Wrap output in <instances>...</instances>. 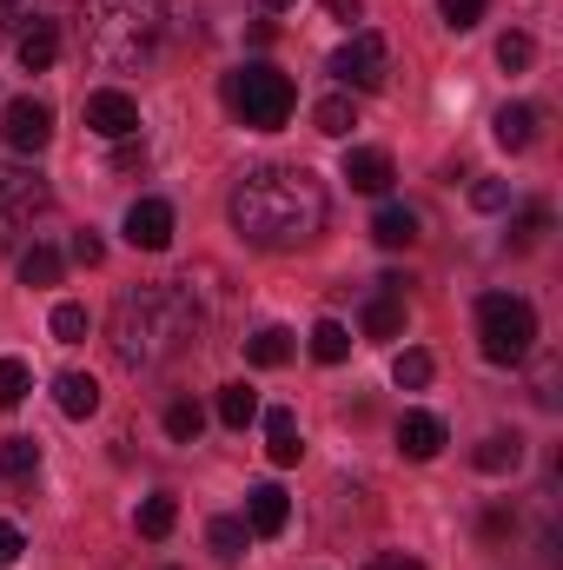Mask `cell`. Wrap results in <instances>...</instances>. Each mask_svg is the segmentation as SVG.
<instances>
[{
    "label": "cell",
    "mask_w": 563,
    "mask_h": 570,
    "mask_svg": "<svg viewBox=\"0 0 563 570\" xmlns=\"http://www.w3.org/2000/svg\"><path fill=\"white\" fill-rule=\"evenodd\" d=\"M233 226L259 253L312 246L318 226H325V186H318V173H305V166H253L233 186Z\"/></svg>",
    "instance_id": "obj_1"
},
{
    "label": "cell",
    "mask_w": 563,
    "mask_h": 570,
    "mask_svg": "<svg viewBox=\"0 0 563 570\" xmlns=\"http://www.w3.org/2000/svg\"><path fill=\"white\" fill-rule=\"evenodd\" d=\"M199 325H206V318H199L186 279L140 285V292H120L113 325H107V345H113V358H120L127 372H159L172 352H186V345L199 338Z\"/></svg>",
    "instance_id": "obj_2"
},
{
    "label": "cell",
    "mask_w": 563,
    "mask_h": 570,
    "mask_svg": "<svg viewBox=\"0 0 563 570\" xmlns=\"http://www.w3.org/2000/svg\"><path fill=\"white\" fill-rule=\"evenodd\" d=\"M166 0H80V40L107 73H140L166 47Z\"/></svg>",
    "instance_id": "obj_3"
},
{
    "label": "cell",
    "mask_w": 563,
    "mask_h": 570,
    "mask_svg": "<svg viewBox=\"0 0 563 570\" xmlns=\"http://www.w3.org/2000/svg\"><path fill=\"white\" fill-rule=\"evenodd\" d=\"M477 352L491 365H524L537 352V312L517 292H484L477 298Z\"/></svg>",
    "instance_id": "obj_4"
},
{
    "label": "cell",
    "mask_w": 563,
    "mask_h": 570,
    "mask_svg": "<svg viewBox=\"0 0 563 570\" xmlns=\"http://www.w3.org/2000/svg\"><path fill=\"white\" fill-rule=\"evenodd\" d=\"M226 107H233L253 134H279L285 120H292V107H298V94H292V80H285L279 67L253 60V67L226 73Z\"/></svg>",
    "instance_id": "obj_5"
},
{
    "label": "cell",
    "mask_w": 563,
    "mask_h": 570,
    "mask_svg": "<svg viewBox=\"0 0 563 570\" xmlns=\"http://www.w3.org/2000/svg\"><path fill=\"white\" fill-rule=\"evenodd\" d=\"M332 73H338L345 87H358V94L385 87V73H392V47H385V33H352V40L332 53Z\"/></svg>",
    "instance_id": "obj_6"
},
{
    "label": "cell",
    "mask_w": 563,
    "mask_h": 570,
    "mask_svg": "<svg viewBox=\"0 0 563 570\" xmlns=\"http://www.w3.org/2000/svg\"><path fill=\"white\" fill-rule=\"evenodd\" d=\"M87 127L100 140H134L140 134V100L127 87H100V94H87Z\"/></svg>",
    "instance_id": "obj_7"
},
{
    "label": "cell",
    "mask_w": 563,
    "mask_h": 570,
    "mask_svg": "<svg viewBox=\"0 0 563 570\" xmlns=\"http://www.w3.org/2000/svg\"><path fill=\"white\" fill-rule=\"evenodd\" d=\"M0 134H7V153L33 159L40 146L53 140V114H47V100H7V114H0Z\"/></svg>",
    "instance_id": "obj_8"
},
{
    "label": "cell",
    "mask_w": 563,
    "mask_h": 570,
    "mask_svg": "<svg viewBox=\"0 0 563 570\" xmlns=\"http://www.w3.org/2000/svg\"><path fill=\"white\" fill-rule=\"evenodd\" d=\"M40 206H47V179H40L33 166H20V159H0V213L27 219V213H40Z\"/></svg>",
    "instance_id": "obj_9"
},
{
    "label": "cell",
    "mask_w": 563,
    "mask_h": 570,
    "mask_svg": "<svg viewBox=\"0 0 563 570\" xmlns=\"http://www.w3.org/2000/svg\"><path fill=\"white\" fill-rule=\"evenodd\" d=\"M127 239H134L140 253H166V246H172V206H166V199H134Z\"/></svg>",
    "instance_id": "obj_10"
},
{
    "label": "cell",
    "mask_w": 563,
    "mask_h": 570,
    "mask_svg": "<svg viewBox=\"0 0 563 570\" xmlns=\"http://www.w3.org/2000/svg\"><path fill=\"white\" fill-rule=\"evenodd\" d=\"M405 332V279L385 273L378 279V298L365 305V338H398Z\"/></svg>",
    "instance_id": "obj_11"
},
{
    "label": "cell",
    "mask_w": 563,
    "mask_h": 570,
    "mask_svg": "<svg viewBox=\"0 0 563 570\" xmlns=\"http://www.w3.org/2000/svg\"><path fill=\"white\" fill-rule=\"evenodd\" d=\"M444 444H451L444 419H431V412H405V419H398V451H405L412 464H431Z\"/></svg>",
    "instance_id": "obj_12"
},
{
    "label": "cell",
    "mask_w": 563,
    "mask_h": 570,
    "mask_svg": "<svg viewBox=\"0 0 563 570\" xmlns=\"http://www.w3.org/2000/svg\"><path fill=\"white\" fill-rule=\"evenodd\" d=\"M345 179L358 186V193H392V153H378V146H352L345 153Z\"/></svg>",
    "instance_id": "obj_13"
},
{
    "label": "cell",
    "mask_w": 563,
    "mask_h": 570,
    "mask_svg": "<svg viewBox=\"0 0 563 570\" xmlns=\"http://www.w3.org/2000/svg\"><path fill=\"white\" fill-rule=\"evenodd\" d=\"M53 60H60V27L33 13V20L20 27V67H27V73H47Z\"/></svg>",
    "instance_id": "obj_14"
},
{
    "label": "cell",
    "mask_w": 563,
    "mask_h": 570,
    "mask_svg": "<svg viewBox=\"0 0 563 570\" xmlns=\"http://www.w3.org/2000/svg\"><path fill=\"white\" fill-rule=\"evenodd\" d=\"M53 405H60L67 419H93V412H100V379H93V372H60V379H53Z\"/></svg>",
    "instance_id": "obj_15"
},
{
    "label": "cell",
    "mask_w": 563,
    "mask_h": 570,
    "mask_svg": "<svg viewBox=\"0 0 563 570\" xmlns=\"http://www.w3.org/2000/svg\"><path fill=\"white\" fill-rule=\"evenodd\" d=\"M285 518H292V504H285L279 484H259V491L246 498V531H253V538H279Z\"/></svg>",
    "instance_id": "obj_16"
},
{
    "label": "cell",
    "mask_w": 563,
    "mask_h": 570,
    "mask_svg": "<svg viewBox=\"0 0 563 570\" xmlns=\"http://www.w3.org/2000/svg\"><path fill=\"white\" fill-rule=\"evenodd\" d=\"M471 464H477L484 478H504V471H517V464H524V438H517V431H491V438L471 451Z\"/></svg>",
    "instance_id": "obj_17"
},
{
    "label": "cell",
    "mask_w": 563,
    "mask_h": 570,
    "mask_svg": "<svg viewBox=\"0 0 563 570\" xmlns=\"http://www.w3.org/2000/svg\"><path fill=\"white\" fill-rule=\"evenodd\" d=\"M372 239H378L385 253H405V246L418 239V213H412V206H378V219H372Z\"/></svg>",
    "instance_id": "obj_18"
},
{
    "label": "cell",
    "mask_w": 563,
    "mask_h": 570,
    "mask_svg": "<svg viewBox=\"0 0 563 570\" xmlns=\"http://www.w3.org/2000/svg\"><path fill=\"white\" fill-rule=\"evenodd\" d=\"M491 127H497V146L504 153H524V146L537 140V107H497Z\"/></svg>",
    "instance_id": "obj_19"
},
{
    "label": "cell",
    "mask_w": 563,
    "mask_h": 570,
    "mask_svg": "<svg viewBox=\"0 0 563 570\" xmlns=\"http://www.w3.org/2000/svg\"><path fill=\"white\" fill-rule=\"evenodd\" d=\"M266 451H273V464H298L305 458V444H298V419L292 412H266Z\"/></svg>",
    "instance_id": "obj_20"
},
{
    "label": "cell",
    "mask_w": 563,
    "mask_h": 570,
    "mask_svg": "<svg viewBox=\"0 0 563 570\" xmlns=\"http://www.w3.org/2000/svg\"><path fill=\"white\" fill-rule=\"evenodd\" d=\"M312 358H318V365H345V358H352V332H345L338 318H318V325H312Z\"/></svg>",
    "instance_id": "obj_21"
},
{
    "label": "cell",
    "mask_w": 563,
    "mask_h": 570,
    "mask_svg": "<svg viewBox=\"0 0 563 570\" xmlns=\"http://www.w3.org/2000/svg\"><path fill=\"white\" fill-rule=\"evenodd\" d=\"M246 358H253V365H266V372H273V365H285V358H292V332H285V325L253 332V338H246Z\"/></svg>",
    "instance_id": "obj_22"
},
{
    "label": "cell",
    "mask_w": 563,
    "mask_h": 570,
    "mask_svg": "<svg viewBox=\"0 0 563 570\" xmlns=\"http://www.w3.org/2000/svg\"><path fill=\"white\" fill-rule=\"evenodd\" d=\"M312 120H318V134H332V140H345V134L358 127V107H352L345 94H332V100H318V107H312Z\"/></svg>",
    "instance_id": "obj_23"
},
{
    "label": "cell",
    "mask_w": 563,
    "mask_h": 570,
    "mask_svg": "<svg viewBox=\"0 0 563 570\" xmlns=\"http://www.w3.org/2000/svg\"><path fill=\"white\" fill-rule=\"evenodd\" d=\"M0 471H7L13 484H27V478L40 471V444H33V438H7V444H0Z\"/></svg>",
    "instance_id": "obj_24"
},
{
    "label": "cell",
    "mask_w": 563,
    "mask_h": 570,
    "mask_svg": "<svg viewBox=\"0 0 563 570\" xmlns=\"http://www.w3.org/2000/svg\"><path fill=\"white\" fill-rule=\"evenodd\" d=\"M253 419H259V399H253V385H226V392H219V425L246 431Z\"/></svg>",
    "instance_id": "obj_25"
},
{
    "label": "cell",
    "mask_w": 563,
    "mask_h": 570,
    "mask_svg": "<svg viewBox=\"0 0 563 570\" xmlns=\"http://www.w3.org/2000/svg\"><path fill=\"white\" fill-rule=\"evenodd\" d=\"M179 524V504H172V491H159V498H146L140 504V538H166Z\"/></svg>",
    "instance_id": "obj_26"
},
{
    "label": "cell",
    "mask_w": 563,
    "mask_h": 570,
    "mask_svg": "<svg viewBox=\"0 0 563 570\" xmlns=\"http://www.w3.org/2000/svg\"><path fill=\"white\" fill-rule=\"evenodd\" d=\"M199 431H206V412H199L192 399H172V405H166V438H179V444H192Z\"/></svg>",
    "instance_id": "obj_27"
},
{
    "label": "cell",
    "mask_w": 563,
    "mask_h": 570,
    "mask_svg": "<svg viewBox=\"0 0 563 570\" xmlns=\"http://www.w3.org/2000/svg\"><path fill=\"white\" fill-rule=\"evenodd\" d=\"M392 379H398V392H424L431 385V352H398L392 358Z\"/></svg>",
    "instance_id": "obj_28"
},
{
    "label": "cell",
    "mask_w": 563,
    "mask_h": 570,
    "mask_svg": "<svg viewBox=\"0 0 563 570\" xmlns=\"http://www.w3.org/2000/svg\"><path fill=\"white\" fill-rule=\"evenodd\" d=\"M27 392H33V372H27L20 358H0V412H13Z\"/></svg>",
    "instance_id": "obj_29"
},
{
    "label": "cell",
    "mask_w": 563,
    "mask_h": 570,
    "mask_svg": "<svg viewBox=\"0 0 563 570\" xmlns=\"http://www.w3.org/2000/svg\"><path fill=\"white\" fill-rule=\"evenodd\" d=\"M20 279L27 285H60V253H53V246H33V253L20 259Z\"/></svg>",
    "instance_id": "obj_30"
},
{
    "label": "cell",
    "mask_w": 563,
    "mask_h": 570,
    "mask_svg": "<svg viewBox=\"0 0 563 570\" xmlns=\"http://www.w3.org/2000/svg\"><path fill=\"white\" fill-rule=\"evenodd\" d=\"M87 325H93V318H87V305H73V298H67V305H53V338H60V345H80V338H87Z\"/></svg>",
    "instance_id": "obj_31"
},
{
    "label": "cell",
    "mask_w": 563,
    "mask_h": 570,
    "mask_svg": "<svg viewBox=\"0 0 563 570\" xmlns=\"http://www.w3.org/2000/svg\"><path fill=\"white\" fill-rule=\"evenodd\" d=\"M206 544H213V551H219V558L233 564V558L246 551V524H239V518H213V531H206Z\"/></svg>",
    "instance_id": "obj_32"
},
{
    "label": "cell",
    "mask_w": 563,
    "mask_h": 570,
    "mask_svg": "<svg viewBox=\"0 0 563 570\" xmlns=\"http://www.w3.org/2000/svg\"><path fill=\"white\" fill-rule=\"evenodd\" d=\"M484 7H491V0H437V13H444L451 33H471V27L484 20Z\"/></svg>",
    "instance_id": "obj_33"
},
{
    "label": "cell",
    "mask_w": 563,
    "mask_h": 570,
    "mask_svg": "<svg viewBox=\"0 0 563 570\" xmlns=\"http://www.w3.org/2000/svg\"><path fill=\"white\" fill-rule=\"evenodd\" d=\"M531 53H537V47H531V33H504V40H497V67H504V73H524V67H531Z\"/></svg>",
    "instance_id": "obj_34"
},
{
    "label": "cell",
    "mask_w": 563,
    "mask_h": 570,
    "mask_svg": "<svg viewBox=\"0 0 563 570\" xmlns=\"http://www.w3.org/2000/svg\"><path fill=\"white\" fill-rule=\"evenodd\" d=\"M471 206H477V213H504V206H511V186H504V179H477V186H471Z\"/></svg>",
    "instance_id": "obj_35"
},
{
    "label": "cell",
    "mask_w": 563,
    "mask_h": 570,
    "mask_svg": "<svg viewBox=\"0 0 563 570\" xmlns=\"http://www.w3.org/2000/svg\"><path fill=\"white\" fill-rule=\"evenodd\" d=\"M537 405H544V412H557V358H551V352L537 358Z\"/></svg>",
    "instance_id": "obj_36"
},
{
    "label": "cell",
    "mask_w": 563,
    "mask_h": 570,
    "mask_svg": "<svg viewBox=\"0 0 563 570\" xmlns=\"http://www.w3.org/2000/svg\"><path fill=\"white\" fill-rule=\"evenodd\" d=\"M544 226H551V206H524V219H517V246H537Z\"/></svg>",
    "instance_id": "obj_37"
},
{
    "label": "cell",
    "mask_w": 563,
    "mask_h": 570,
    "mask_svg": "<svg viewBox=\"0 0 563 570\" xmlns=\"http://www.w3.org/2000/svg\"><path fill=\"white\" fill-rule=\"evenodd\" d=\"M33 20V0H0V33H20Z\"/></svg>",
    "instance_id": "obj_38"
},
{
    "label": "cell",
    "mask_w": 563,
    "mask_h": 570,
    "mask_svg": "<svg viewBox=\"0 0 563 570\" xmlns=\"http://www.w3.org/2000/svg\"><path fill=\"white\" fill-rule=\"evenodd\" d=\"M73 259H80V266H100V259H107L100 233H80V239H73Z\"/></svg>",
    "instance_id": "obj_39"
},
{
    "label": "cell",
    "mask_w": 563,
    "mask_h": 570,
    "mask_svg": "<svg viewBox=\"0 0 563 570\" xmlns=\"http://www.w3.org/2000/svg\"><path fill=\"white\" fill-rule=\"evenodd\" d=\"M511 531H517V518H511L504 504H491V511H484V538H511Z\"/></svg>",
    "instance_id": "obj_40"
},
{
    "label": "cell",
    "mask_w": 563,
    "mask_h": 570,
    "mask_svg": "<svg viewBox=\"0 0 563 570\" xmlns=\"http://www.w3.org/2000/svg\"><path fill=\"white\" fill-rule=\"evenodd\" d=\"M20 551H27V544H20V531H13V524H7V518H0V564H13V558H20Z\"/></svg>",
    "instance_id": "obj_41"
},
{
    "label": "cell",
    "mask_w": 563,
    "mask_h": 570,
    "mask_svg": "<svg viewBox=\"0 0 563 570\" xmlns=\"http://www.w3.org/2000/svg\"><path fill=\"white\" fill-rule=\"evenodd\" d=\"M365 570H424L418 558H405V551H385V558H372Z\"/></svg>",
    "instance_id": "obj_42"
},
{
    "label": "cell",
    "mask_w": 563,
    "mask_h": 570,
    "mask_svg": "<svg viewBox=\"0 0 563 570\" xmlns=\"http://www.w3.org/2000/svg\"><path fill=\"white\" fill-rule=\"evenodd\" d=\"M325 7H332L338 20H358V7H365V0H325Z\"/></svg>",
    "instance_id": "obj_43"
},
{
    "label": "cell",
    "mask_w": 563,
    "mask_h": 570,
    "mask_svg": "<svg viewBox=\"0 0 563 570\" xmlns=\"http://www.w3.org/2000/svg\"><path fill=\"white\" fill-rule=\"evenodd\" d=\"M13 246V213H0V253Z\"/></svg>",
    "instance_id": "obj_44"
},
{
    "label": "cell",
    "mask_w": 563,
    "mask_h": 570,
    "mask_svg": "<svg viewBox=\"0 0 563 570\" xmlns=\"http://www.w3.org/2000/svg\"><path fill=\"white\" fill-rule=\"evenodd\" d=\"M266 7H273V13H279V7H292V0H266Z\"/></svg>",
    "instance_id": "obj_45"
}]
</instances>
